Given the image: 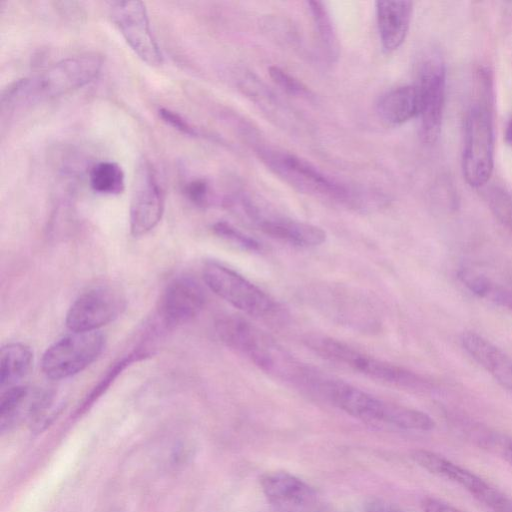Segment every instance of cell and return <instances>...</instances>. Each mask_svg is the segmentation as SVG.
<instances>
[{
	"label": "cell",
	"instance_id": "cell-1",
	"mask_svg": "<svg viewBox=\"0 0 512 512\" xmlns=\"http://www.w3.org/2000/svg\"><path fill=\"white\" fill-rule=\"evenodd\" d=\"M219 339L263 372L293 384L315 386L318 376L271 335L239 315H226L215 325Z\"/></svg>",
	"mask_w": 512,
	"mask_h": 512
},
{
	"label": "cell",
	"instance_id": "cell-2",
	"mask_svg": "<svg viewBox=\"0 0 512 512\" xmlns=\"http://www.w3.org/2000/svg\"><path fill=\"white\" fill-rule=\"evenodd\" d=\"M102 63V57L96 53L64 58L42 74L10 85L2 95V108L13 109L78 89L99 74Z\"/></svg>",
	"mask_w": 512,
	"mask_h": 512
},
{
	"label": "cell",
	"instance_id": "cell-3",
	"mask_svg": "<svg viewBox=\"0 0 512 512\" xmlns=\"http://www.w3.org/2000/svg\"><path fill=\"white\" fill-rule=\"evenodd\" d=\"M316 387L339 409L362 421L414 431H430L436 425L421 410L380 399L342 380L320 377Z\"/></svg>",
	"mask_w": 512,
	"mask_h": 512
},
{
	"label": "cell",
	"instance_id": "cell-4",
	"mask_svg": "<svg viewBox=\"0 0 512 512\" xmlns=\"http://www.w3.org/2000/svg\"><path fill=\"white\" fill-rule=\"evenodd\" d=\"M305 345L319 357L373 380L413 390H429L432 383L405 367L379 359L338 339L307 335Z\"/></svg>",
	"mask_w": 512,
	"mask_h": 512
},
{
	"label": "cell",
	"instance_id": "cell-5",
	"mask_svg": "<svg viewBox=\"0 0 512 512\" xmlns=\"http://www.w3.org/2000/svg\"><path fill=\"white\" fill-rule=\"evenodd\" d=\"M202 275L210 290L244 314L275 326L287 320V312L278 301L233 269L207 261Z\"/></svg>",
	"mask_w": 512,
	"mask_h": 512
},
{
	"label": "cell",
	"instance_id": "cell-6",
	"mask_svg": "<svg viewBox=\"0 0 512 512\" xmlns=\"http://www.w3.org/2000/svg\"><path fill=\"white\" fill-rule=\"evenodd\" d=\"M261 162L282 181L301 193L349 206H357L351 191L309 161L274 148H259Z\"/></svg>",
	"mask_w": 512,
	"mask_h": 512
},
{
	"label": "cell",
	"instance_id": "cell-7",
	"mask_svg": "<svg viewBox=\"0 0 512 512\" xmlns=\"http://www.w3.org/2000/svg\"><path fill=\"white\" fill-rule=\"evenodd\" d=\"M463 176L473 188L484 186L494 166V134L491 112L483 102L469 108L464 127Z\"/></svg>",
	"mask_w": 512,
	"mask_h": 512
},
{
	"label": "cell",
	"instance_id": "cell-8",
	"mask_svg": "<svg viewBox=\"0 0 512 512\" xmlns=\"http://www.w3.org/2000/svg\"><path fill=\"white\" fill-rule=\"evenodd\" d=\"M105 336L98 331L71 332L50 345L41 359L43 374L62 380L91 365L105 347Z\"/></svg>",
	"mask_w": 512,
	"mask_h": 512
},
{
	"label": "cell",
	"instance_id": "cell-9",
	"mask_svg": "<svg viewBox=\"0 0 512 512\" xmlns=\"http://www.w3.org/2000/svg\"><path fill=\"white\" fill-rule=\"evenodd\" d=\"M415 85L420 99V137L424 143L433 144L441 133L446 92L445 64L437 52L423 59Z\"/></svg>",
	"mask_w": 512,
	"mask_h": 512
},
{
	"label": "cell",
	"instance_id": "cell-10",
	"mask_svg": "<svg viewBox=\"0 0 512 512\" xmlns=\"http://www.w3.org/2000/svg\"><path fill=\"white\" fill-rule=\"evenodd\" d=\"M126 300L119 287L94 286L80 294L69 307L65 323L71 332L98 331L122 313Z\"/></svg>",
	"mask_w": 512,
	"mask_h": 512
},
{
	"label": "cell",
	"instance_id": "cell-11",
	"mask_svg": "<svg viewBox=\"0 0 512 512\" xmlns=\"http://www.w3.org/2000/svg\"><path fill=\"white\" fill-rule=\"evenodd\" d=\"M164 192L151 164L142 160L135 170L129 210L130 232L138 237L157 226L164 212Z\"/></svg>",
	"mask_w": 512,
	"mask_h": 512
},
{
	"label": "cell",
	"instance_id": "cell-12",
	"mask_svg": "<svg viewBox=\"0 0 512 512\" xmlns=\"http://www.w3.org/2000/svg\"><path fill=\"white\" fill-rule=\"evenodd\" d=\"M237 206L240 213L257 229L267 236L301 248L322 245L326 241V232L313 224L288 217L267 214L248 198H240Z\"/></svg>",
	"mask_w": 512,
	"mask_h": 512
},
{
	"label": "cell",
	"instance_id": "cell-13",
	"mask_svg": "<svg viewBox=\"0 0 512 512\" xmlns=\"http://www.w3.org/2000/svg\"><path fill=\"white\" fill-rule=\"evenodd\" d=\"M109 13L127 44L142 61L152 66L162 63V54L143 2L113 1L109 5Z\"/></svg>",
	"mask_w": 512,
	"mask_h": 512
},
{
	"label": "cell",
	"instance_id": "cell-14",
	"mask_svg": "<svg viewBox=\"0 0 512 512\" xmlns=\"http://www.w3.org/2000/svg\"><path fill=\"white\" fill-rule=\"evenodd\" d=\"M411 458L429 473L463 488L484 506L490 503L498 491L475 473L435 452L417 449L411 453Z\"/></svg>",
	"mask_w": 512,
	"mask_h": 512
},
{
	"label": "cell",
	"instance_id": "cell-15",
	"mask_svg": "<svg viewBox=\"0 0 512 512\" xmlns=\"http://www.w3.org/2000/svg\"><path fill=\"white\" fill-rule=\"evenodd\" d=\"M206 296L197 280L180 276L167 284L159 302V313L168 325L183 324L199 314Z\"/></svg>",
	"mask_w": 512,
	"mask_h": 512
},
{
	"label": "cell",
	"instance_id": "cell-16",
	"mask_svg": "<svg viewBox=\"0 0 512 512\" xmlns=\"http://www.w3.org/2000/svg\"><path fill=\"white\" fill-rule=\"evenodd\" d=\"M460 342L466 353L502 387L512 391V358L482 335L463 332Z\"/></svg>",
	"mask_w": 512,
	"mask_h": 512
},
{
	"label": "cell",
	"instance_id": "cell-17",
	"mask_svg": "<svg viewBox=\"0 0 512 512\" xmlns=\"http://www.w3.org/2000/svg\"><path fill=\"white\" fill-rule=\"evenodd\" d=\"M376 17L382 49L391 53L407 36L413 10L411 1H377Z\"/></svg>",
	"mask_w": 512,
	"mask_h": 512
},
{
	"label": "cell",
	"instance_id": "cell-18",
	"mask_svg": "<svg viewBox=\"0 0 512 512\" xmlns=\"http://www.w3.org/2000/svg\"><path fill=\"white\" fill-rule=\"evenodd\" d=\"M260 486L267 500L279 507H298L313 496V489L307 483L286 471L263 473Z\"/></svg>",
	"mask_w": 512,
	"mask_h": 512
},
{
	"label": "cell",
	"instance_id": "cell-19",
	"mask_svg": "<svg viewBox=\"0 0 512 512\" xmlns=\"http://www.w3.org/2000/svg\"><path fill=\"white\" fill-rule=\"evenodd\" d=\"M419 111L420 99L416 85L394 88L382 95L377 103L378 115L388 126L404 124L418 117Z\"/></svg>",
	"mask_w": 512,
	"mask_h": 512
},
{
	"label": "cell",
	"instance_id": "cell-20",
	"mask_svg": "<svg viewBox=\"0 0 512 512\" xmlns=\"http://www.w3.org/2000/svg\"><path fill=\"white\" fill-rule=\"evenodd\" d=\"M33 353L22 343H9L0 353V387L2 390L19 385L31 370Z\"/></svg>",
	"mask_w": 512,
	"mask_h": 512
},
{
	"label": "cell",
	"instance_id": "cell-21",
	"mask_svg": "<svg viewBox=\"0 0 512 512\" xmlns=\"http://www.w3.org/2000/svg\"><path fill=\"white\" fill-rule=\"evenodd\" d=\"M458 277L474 295L512 312V288L470 268H461Z\"/></svg>",
	"mask_w": 512,
	"mask_h": 512
},
{
	"label": "cell",
	"instance_id": "cell-22",
	"mask_svg": "<svg viewBox=\"0 0 512 512\" xmlns=\"http://www.w3.org/2000/svg\"><path fill=\"white\" fill-rule=\"evenodd\" d=\"M38 392L33 393L26 385L19 384L2 390L0 399L1 430L11 428L24 415L31 418Z\"/></svg>",
	"mask_w": 512,
	"mask_h": 512
},
{
	"label": "cell",
	"instance_id": "cell-23",
	"mask_svg": "<svg viewBox=\"0 0 512 512\" xmlns=\"http://www.w3.org/2000/svg\"><path fill=\"white\" fill-rule=\"evenodd\" d=\"M89 183L99 194L118 195L125 188L124 172L116 162L100 161L92 166Z\"/></svg>",
	"mask_w": 512,
	"mask_h": 512
},
{
	"label": "cell",
	"instance_id": "cell-24",
	"mask_svg": "<svg viewBox=\"0 0 512 512\" xmlns=\"http://www.w3.org/2000/svg\"><path fill=\"white\" fill-rule=\"evenodd\" d=\"M308 5L318 37L327 57L331 61L336 60L339 55V44L325 4L321 1H309Z\"/></svg>",
	"mask_w": 512,
	"mask_h": 512
},
{
	"label": "cell",
	"instance_id": "cell-25",
	"mask_svg": "<svg viewBox=\"0 0 512 512\" xmlns=\"http://www.w3.org/2000/svg\"><path fill=\"white\" fill-rule=\"evenodd\" d=\"M148 356L147 352L136 351L126 357L122 358L118 362L114 363L113 366L107 371L103 378L98 384L90 391V393L84 398L82 403L78 406L75 416L79 417L102 396V394L109 388L114 380L122 373V371L134 362L140 361Z\"/></svg>",
	"mask_w": 512,
	"mask_h": 512
},
{
	"label": "cell",
	"instance_id": "cell-26",
	"mask_svg": "<svg viewBox=\"0 0 512 512\" xmlns=\"http://www.w3.org/2000/svg\"><path fill=\"white\" fill-rule=\"evenodd\" d=\"M468 430L481 447L498 455L512 466V436L490 430L480 424H469Z\"/></svg>",
	"mask_w": 512,
	"mask_h": 512
},
{
	"label": "cell",
	"instance_id": "cell-27",
	"mask_svg": "<svg viewBox=\"0 0 512 512\" xmlns=\"http://www.w3.org/2000/svg\"><path fill=\"white\" fill-rule=\"evenodd\" d=\"M484 198L495 218L512 232V194L502 187L493 186L486 190Z\"/></svg>",
	"mask_w": 512,
	"mask_h": 512
},
{
	"label": "cell",
	"instance_id": "cell-28",
	"mask_svg": "<svg viewBox=\"0 0 512 512\" xmlns=\"http://www.w3.org/2000/svg\"><path fill=\"white\" fill-rule=\"evenodd\" d=\"M212 230L222 239L248 251H259L261 245L257 240L245 234L238 228L225 221L216 222Z\"/></svg>",
	"mask_w": 512,
	"mask_h": 512
},
{
	"label": "cell",
	"instance_id": "cell-29",
	"mask_svg": "<svg viewBox=\"0 0 512 512\" xmlns=\"http://www.w3.org/2000/svg\"><path fill=\"white\" fill-rule=\"evenodd\" d=\"M269 76L284 92L295 97L310 98L312 92L300 80L278 66H270Z\"/></svg>",
	"mask_w": 512,
	"mask_h": 512
},
{
	"label": "cell",
	"instance_id": "cell-30",
	"mask_svg": "<svg viewBox=\"0 0 512 512\" xmlns=\"http://www.w3.org/2000/svg\"><path fill=\"white\" fill-rule=\"evenodd\" d=\"M187 198L197 206L205 207L210 202L209 183L202 178L189 181L184 188Z\"/></svg>",
	"mask_w": 512,
	"mask_h": 512
},
{
	"label": "cell",
	"instance_id": "cell-31",
	"mask_svg": "<svg viewBox=\"0 0 512 512\" xmlns=\"http://www.w3.org/2000/svg\"><path fill=\"white\" fill-rule=\"evenodd\" d=\"M159 116L165 123L184 134L190 136H196L198 134L196 128L175 111L167 108H160Z\"/></svg>",
	"mask_w": 512,
	"mask_h": 512
},
{
	"label": "cell",
	"instance_id": "cell-32",
	"mask_svg": "<svg viewBox=\"0 0 512 512\" xmlns=\"http://www.w3.org/2000/svg\"><path fill=\"white\" fill-rule=\"evenodd\" d=\"M422 512H466L445 501L426 497L421 501Z\"/></svg>",
	"mask_w": 512,
	"mask_h": 512
},
{
	"label": "cell",
	"instance_id": "cell-33",
	"mask_svg": "<svg viewBox=\"0 0 512 512\" xmlns=\"http://www.w3.org/2000/svg\"><path fill=\"white\" fill-rule=\"evenodd\" d=\"M504 137L506 143L512 146V117L506 126Z\"/></svg>",
	"mask_w": 512,
	"mask_h": 512
}]
</instances>
